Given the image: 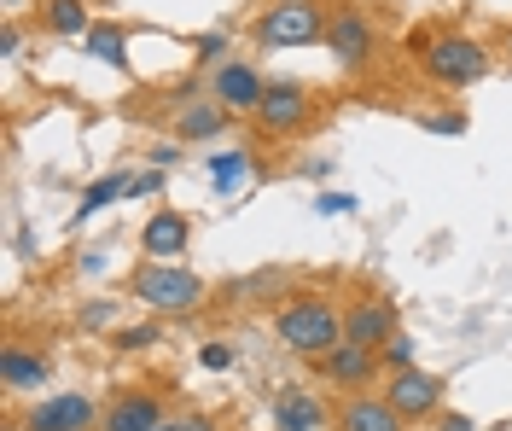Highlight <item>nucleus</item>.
I'll return each instance as SVG.
<instances>
[{"mask_svg":"<svg viewBox=\"0 0 512 431\" xmlns=\"http://www.w3.org/2000/svg\"><path fill=\"white\" fill-rule=\"evenodd\" d=\"M18 47H24V30H18V24H6V30H0V53H6V59H12V53H18Z\"/></svg>","mask_w":512,"mask_h":431,"instance_id":"obj_31","label":"nucleus"},{"mask_svg":"<svg viewBox=\"0 0 512 431\" xmlns=\"http://www.w3.org/2000/svg\"><path fill=\"white\" fill-rule=\"evenodd\" d=\"M338 431H408V420L390 408L384 391H350L338 408Z\"/></svg>","mask_w":512,"mask_h":431,"instance_id":"obj_15","label":"nucleus"},{"mask_svg":"<svg viewBox=\"0 0 512 431\" xmlns=\"http://www.w3.org/2000/svg\"><path fill=\"white\" fill-rule=\"evenodd\" d=\"M326 47H332V59L338 65H367L373 59V47H379V30H373V18L361 12V6H338L332 12V24H326Z\"/></svg>","mask_w":512,"mask_h":431,"instance_id":"obj_8","label":"nucleus"},{"mask_svg":"<svg viewBox=\"0 0 512 431\" xmlns=\"http://www.w3.org/2000/svg\"><path fill=\"white\" fill-rule=\"evenodd\" d=\"M128 187H134V169H117V175H99L94 187L82 193V204H76V216H70V228H82V222H88V216H99L105 204L128 199Z\"/></svg>","mask_w":512,"mask_h":431,"instance_id":"obj_19","label":"nucleus"},{"mask_svg":"<svg viewBox=\"0 0 512 431\" xmlns=\"http://www.w3.org/2000/svg\"><path fill=\"white\" fill-rule=\"evenodd\" d=\"M6 6H12V12H18V6H24V0H6Z\"/></svg>","mask_w":512,"mask_h":431,"instance_id":"obj_37","label":"nucleus"},{"mask_svg":"<svg viewBox=\"0 0 512 431\" xmlns=\"http://www.w3.org/2000/svg\"><path fill=\"white\" fill-rule=\"evenodd\" d=\"M41 24H47V35H64V41H82L94 30L88 0H41Z\"/></svg>","mask_w":512,"mask_h":431,"instance_id":"obj_18","label":"nucleus"},{"mask_svg":"<svg viewBox=\"0 0 512 431\" xmlns=\"http://www.w3.org/2000/svg\"><path fill=\"white\" fill-rule=\"evenodd\" d=\"M233 362H239V350H233L227 338H210V344L198 350V367H204V373H233Z\"/></svg>","mask_w":512,"mask_h":431,"instance_id":"obj_24","label":"nucleus"},{"mask_svg":"<svg viewBox=\"0 0 512 431\" xmlns=\"http://www.w3.org/2000/svg\"><path fill=\"white\" fill-rule=\"evenodd\" d=\"M227 47H233V30H204V35H198V47H192V53H198L204 65L216 70V65H227V59H233Z\"/></svg>","mask_w":512,"mask_h":431,"instance_id":"obj_23","label":"nucleus"},{"mask_svg":"<svg viewBox=\"0 0 512 431\" xmlns=\"http://www.w3.org/2000/svg\"><path fill=\"white\" fill-rule=\"evenodd\" d=\"M507 65H512V30H507Z\"/></svg>","mask_w":512,"mask_h":431,"instance_id":"obj_36","label":"nucleus"},{"mask_svg":"<svg viewBox=\"0 0 512 431\" xmlns=\"http://www.w3.org/2000/svg\"><path fill=\"white\" fill-rule=\"evenodd\" d=\"M82 274H105V251H88L82 257Z\"/></svg>","mask_w":512,"mask_h":431,"instance_id":"obj_34","label":"nucleus"},{"mask_svg":"<svg viewBox=\"0 0 512 431\" xmlns=\"http://www.w3.org/2000/svg\"><path fill=\"white\" fill-rule=\"evenodd\" d=\"M181 431H222V426H216L210 414H187V420H181Z\"/></svg>","mask_w":512,"mask_h":431,"instance_id":"obj_33","label":"nucleus"},{"mask_svg":"<svg viewBox=\"0 0 512 431\" xmlns=\"http://www.w3.org/2000/svg\"><path fill=\"white\" fill-rule=\"evenodd\" d=\"M210 94H216L233 117H251L256 105H262V94H268V82H262V70H256L251 59H227V65L210 70Z\"/></svg>","mask_w":512,"mask_h":431,"instance_id":"obj_9","label":"nucleus"},{"mask_svg":"<svg viewBox=\"0 0 512 431\" xmlns=\"http://www.w3.org/2000/svg\"><path fill=\"white\" fill-rule=\"evenodd\" d=\"M384 397H390V408L414 426V420H437L443 414V379L437 373H425V367H396V373H384Z\"/></svg>","mask_w":512,"mask_h":431,"instance_id":"obj_6","label":"nucleus"},{"mask_svg":"<svg viewBox=\"0 0 512 431\" xmlns=\"http://www.w3.org/2000/svg\"><path fill=\"white\" fill-rule=\"evenodd\" d=\"M437 431H478V420H466V414H437Z\"/></svg>","mask_w":512,"mask_h":431,"instance_id":"obj_30","label":"nucleus"},{"mask_svg":"<svg viewBox=\"0 0 512 431\" xmlns=\"http://www.w3.org/2000/svg\"><path fill=\"white\" fill-rule=\"evenodd\" d=\"M425 129L431 134H466V117H460V111H448V117H425Z\"/></svg>","mask_w":512,"mask_h":431,"instance_id":"obj_29","label":"nucleus"},{"mask_svg":"<svg viewBox=\"0 0 512 431\" xmlns=\"http://www.w3.org/2000/svg\"><path fill=\"white\" fill-rule=\"evenodd\" d=\"M332 420L326 414V402L320 397H309V391H274V431H320Z\"/></svg>","mask_w":512,"mask_h":431,"instance_id":"obj_17","label":"nucleus"},{"mask_svg":"<svg viewBox=\"0 0 512 431\" xmlns=\"http://www.w3.org/2000/svg\"><path fill=\"white\" fill-rule=\"evenodd\" d=\"M396 332H402V321H396V309H390L384 298H355V303H344V338L367 344V350H384Z\"/></svg>","mask_w":512,"mask_h":431,"instance_id":"obj_12","label":"nucleus"},{"mask_svg":"<svg viewBox=\"0 0 512 431\" xmlns=\"http://www.w3.org/2000/svg\"><path fill=\"white\" fill-rule=\"evenodd\" d=\"M274 338L286 344L291 356L320 362L332 344H344V309L326 303L320 292H297V298H286L274 309Z\"/></svg>","mask_w":512,"mask_h":431,"instance_id":"obj_1","label":"nucleus"},{"mask_svg":"<svg viewBox=\"0 0 512 431\" xmlns=\"http://www.w3.org/2000/svg\"><path fill=\"white\" fill-rule=\"evenodd\" d=\"M315 367H320V379H332L338 391H367V385H373V373H384L379 350H367V344H355V338L332 344Z\"/></svg>","mask_w":512,"mask_h":431,"instance_id":"obj_10","label":"nucleus"},{"mask_svg":"<svg viewBox=\"0 0 512 431\" xmlns=\"http://www.w3.org/2000/svg\"><path fill=\"white\" fill-rule=\"evenodd\" d=\"M251 123H256L262 134H274V140L303 134L309 123H315V94H309L303 82H268L262 105L251 111Z\"/></svg>","mask_w":512,"mask_h":431,"instance_id":"obj_5","label":"nucleus"},{"mask_svg":"<svg viewBox=\"0 0 512 431\" xmlns=\"http://www.w3.org/2000/svg\"><path fill=\"white\" fill-rule=\"evenodd\" d=\"M128 298H140L146 309H158V315H187L204 303V280L192 274L187 263H146L128 274Z\"/></svg>","mask_w":512,"mask_h":431,"instance_id":"obj_4","label":"nucleus"},{"mask_svg":"<svg viewBox=\"0 0 512 431\" xmlns=\"http://www.w3.org/2000/svg\"><path fill=\"white\" fill-rule=\"evenodd\" d=\"M82 47H88V59L111 70H128V30L123 24H94V30L82 35Z\"/></svg>","mask_w":512,"mask_h":431,"instance_id":"obj_21","label":"nucleus"},{"mask_svg":"<svg viewBox=\"0 0 512 431\" xmlns=\"http://www.w3.org/2000/svg\"><path fill=\"white\" fill-rule=\"evenodd\" d=\"M111 321H117V303H111V298H94V303H82V309H76V327H82V332H117Z\"/></svg>","mask_w":512,"mask_h":431,"instance_id":"obj_22","label":"nucleus"},{"mask_svg":"<svg viewBox=\"0 0 512 431\" xmlns=\"http://www.w3.org/2000/svg\"><path fill=\"white\" fill-rule=\"evenodd\" d=\"M99 420H105V408L88 391H59L24 414V431H99Z\"/></svg>","mask_w":512,"mask_h":431,"instance_id":"obj_7","label":"nucleus"},{"mask_svg":"<svg viewBox=\"0 0 512 431\" xmlns=\"http://www.w3.org/2000/svg\"><path fill=\"white\" fill-rule=\"evenodd\" d=\"M169 420V408H163L158 391H117V397L105 402V420H99V431H152Z\"/></svg>","mask_w":512,"mask_h":431,"instance_id":"obj_13","label":"nucleus"},{"mask_svg":"<svg viewBox=\"0 0 512 431\" xmlns=\"http://www.w3.org/2000/svg\"><path fill=\"white\" fill-rule=\"evenodd\" d=\"M408 53H419V65L437 88H472L489 76V47L466 30H419L408 35Z\"/></svg>","mask_w":512,"mask_h":431,"instance_id":"obj_2","label":"nucleus"},{"mask_svg":"<svg viewBox=\"0 0 512 431\" xmlns=\"http://www.w3.org/2000/svg\"><path fill=\"white\" fill-rule=\"evenodd\" d=\"M181 164V146H152V169H169Z\"/></svg>","mask_w":512,"mask_h":431,"instance_id":"obj_32","label":"nucleus"},{"mask_svg":"<svg viewBox=\"0 0 512 431\" xmlns=\"http://www.w3.org/2000/svg\"><path fill=\"white\" fill-rule=\"evenodd\" d=\"M187 239H192V222L181 210H152L146 228H140V251L152 263H181L187 257Z\"/></svg>","mask_w":512,"mask_h":431,"instance_id":"obj_14","label":"nucleus"},{"mask_svg":"<svg viewBox=\"0 0 512 431\" xmlns=\"http://www.w3.org/2000/svg\"><path fill=\"white\" fill-rule=\"evenodd\" d=\"M158 338H163L158 327H117V332H111V344H117V350H152Z\"/></svg>","mask_w":512,"mask_h":431,"instance_id":"obj_26","label":"nucleus"},{"mask_svg":"<svg viewBox=\"0 0 512 431\" xmlns=\"http://www.w3.org/2000/svg\"><path fill=\"white\" fill-rule=\"evenodd\" d=\"M355 193H315V216H355Z\"/></svg>","mask_w":512,"mask_h":431,"instance_id":"obj_27","label":"nucleus"},{"mask_svg":"<svg viewBox=\"0 0 512 431\" xmlns=\"http://www.w3.org/2000/svg\"><path fill=\"white\" fill-rule=\"evenodd\" d=\"M251 169H256V158L245 152V146H227V152L210 158V181H216V193H222V199H233V193H245Z\"/></svg>","mask_w":512,"mask_h":431,"instance_id":"obj_20","label":"nucleus"},{"mask_svg":"<svg viewBox=\"0 0 512 431\" xmlns=\"http://www.w3.org/2000/svg\"><path fill=\"white\" fill-rule=\"evenodd\" d=\"M326 24H332V12H326L320 0H274V6L256 12L251 35H256L262 53H291V47L326 41Z\"/></svg>","mask_w":512,"mask_h":431,"instance_id":"obj_3","label":"nucleus"},{"mask_svg":"<svg viewBox=\"0 0 512 431\" xmlns=\"http://www.w3.org/2000/svg\"><path fill=\"white\" fill-rule=\"evenodd\" d=\"M47 379H53V356H47V350H30V344H18V338L0 350V385H6L12 397H30V391L41 397Z\"/></svg>","mask_w":512,"mask_h":431,"instance_id":"obj_11","label":"nucleus"},{"mask_svg":"<svg viewBox=\"0 0 512 431\" xmlns=\"http://www.w3.org/2000/svg\"><path fill=\"white\" fill-rule=\"evenodd\" d=\"M379 362H384V373H396V367H414V338H408V332H396V338L379 350Z\"/></svg>","mask_w":512,"mask_h":431,"instance_id":"obj_25","label":"nucleus"},{"mask_svg":"<svg viewBox=\"0 0 512 431\" xmlns=\"http://www.w3.org/2000/svg\"><path fill=\"white\" fill-rule=\"evenodd\" d=\"M152 431H181V420H163V426H152Z\"/></svg>","mask_w":512,"mask_h":431,"instance_id":"obj_35","label":"nucleus"},{"mask_svg":"<svg viewBox=\"0 0 512 431\" xmlns=\"http://www.w3.org/2000/svg\"><path fill=\"white\" fill-rule=\"evenodd\" d=\"M274 286H280V274L262 268V274H245V280L233 286V298H262V292H274Z\"/></svg>","mask_w":512,"mask_h":431,"instance_id":"obj_28","label":"nucleus"},{"mask_svg":"<svg viewBox=\"0 0 512 431\" xmlns=\"http://www.w3.org/2000/svg\"><path fill=\"white\" fill-rule=\"evenodd\" d=\"M227 111L216 94H198V100L181 105V117H175V140H216V134H227Z\"/></svg>","mask_w":512,"mask_h":431,"instance_id":"obj_16","label":"nucleus"}]
</instances>
